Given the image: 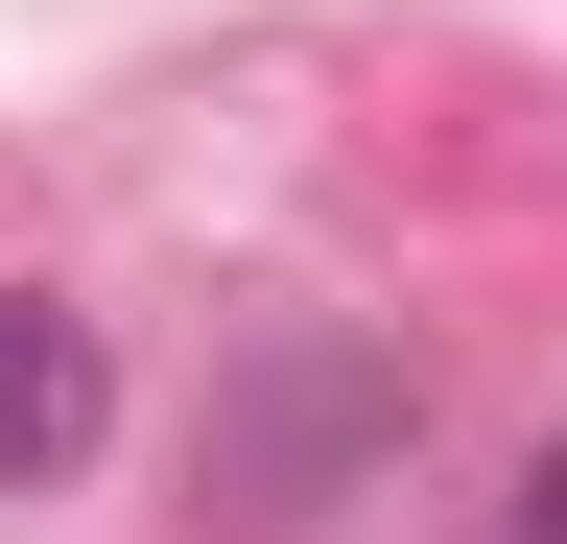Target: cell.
<instances>
[{
    "mask_svg": "<svg viewBox=\"0 0 567 544\" xmlns=\"http://www.w3.org/2000/svg\"><path fill=\"white\" fill-rule=\"evenodd\" d=\"M95 450H118V356L0 285V497H48V473H95Z\"/></svg>",
    "mask_w": 567,
    "mask_h": 544,
    "instance_id": "cell-1",
    "label": "cell"
},
{
    "mask_svg": "<svg viewBox=\"0 0 567 544\" xmlns=\"http://www.w3.org/2000/svg\"><path fill=\"white\" fill-rule=\"evenodd\" d=\"M520 544H567V427H544V450H520Z\"/></svg>",
    "mask_w": 567,
    "mask_h": 544,
    "instance_id": "cell-2",
    "label": "cell"
}]
</instances>
